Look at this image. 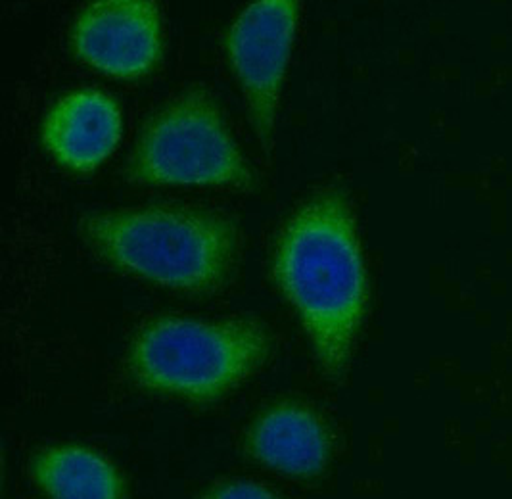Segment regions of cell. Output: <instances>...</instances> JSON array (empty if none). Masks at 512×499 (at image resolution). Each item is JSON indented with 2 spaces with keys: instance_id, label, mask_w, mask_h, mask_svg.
<instances>
[{
  "instance_id": "cell-1",
  "label": "cell",
  "mask_w": 512,
  "mask_h": 499,
  "mask_svg": "<svg viewBox=\"0 0 512 499\" xmlns=\"http://www.w3.org/2000/svg\"><path fill=\"white\" fill-rule=\"evenodd\" d=\"M273 277L326 379L342 381L369 304L367 267L344 192H315L288 217L275 246Z\"/></svg>"
},
{
  "instance_id": "cell-2",
  "label": "cell",
  "mask_w": 512,
  "mask_h": 499,
  "mask_svg": "<svg viewBox=\"0 0 512 499\" xmlns=\"http://www.w3.org/2000/svg\"><path fill=\"white\" fill-rule=\"evenodd\" d=\"M79 235L117 271L183 294L221 290L233 279L240 260V233L233 221L194 206L85 215Z\"/></svg>"
},
{
  "instance_id": "cell-3",
  "label": "cell",
  "mask_w": 512,
  "mask_h": 499,
  "mask_svg": "<svg viewBox=\"0 0 512 499\" xmlns=\"http://www.w3.org/2000/svg\"><path fill=\"white\" fill-rule=\"evenodd\" d=\"M271 350V333L256 319L163 315L133 336L127 373L150 394L213 404L256 375Z\"/></svg>"
},
{
  "instance_id": "cell-4",
  "label": "cell",
  "mask_w": 512,
  "mask_h": 499,
  "mask_svg": "<svg viewBox=\"0 0 512 499\" xmlns=\"http://www.w3.org/2000/svg\"><path fill=\"white\" fill-rule=\"evenodd\" d=\"M127 175L142 185H198L248 191L254 171L204 89L177 96L150 119L129 158Z\"/></svg>"
},
{
  "instance_id": "cell-5",
  "label": "cell",
  "mask_w": 512,
  "mask_h": 499,
  "mask_svg": "<svg viewBox=\"0 0 512 499\" xmlns=\"http://www.w3.org/2000/svg\"><path fill=\"white\" fill-rule=\"evenodd\" d=\"M298 16L300 8L294 0L254 2L240 12L225 37L234 77L246 98L257 139L265 148L273 144Z\"/></svg>"
},
{
  "instance_id": "cell-6",
  "label": "cell",
  "mask_w": 512,
  "mask_h": 499,
  "mask_svg": "<svg viewBox=\"0 0 512 499\" xmlns=\"http://www.w3.org/2000/svg\"><path fill=\"white\" fill-rule=\"evenodd\" d=\"M73 54L96 72L140 79L162 58V18L146 0H102L79 12L71 27Z\"/></svg>"
},
{
  "instance_id": "cell-7",
  "label": "cell",
  "mask_w": 512,
  "mask_h": 499,
  "mask_svg": "<svg viewBox=\"0 0 512 499\" xmlns=\"http://www.w3.org/2000/svg\"><path fill=\"white\" fill-rule=\"evenodd\" d=\"M244 452L280 475L315 480L325 475L334 442L325 419L313 407L286 400L252 421L244 436Z\"/></svg>"
},
{
  "instance_id": "cell-8",
  "label": "cell",
  "mask_w": 512,
  "mask_h": 499,
  "mask_svg": "<svg viewBox=\"0 0 512 499\" xmlns=\"http://www.w3.org/2000/svg\"><path fill=\"white\" fill-rule=\"evenodd\" d=\"M123 131L114 98L81 89L54 102L43 121L41 143L56 164L75 173H91L117 148Z\"/></svg>"
},
{
  "instance_id": "cell-9",
  "label": "cell",
  "mask_w": 512,
  "mask_h": 499,
  "mask_svg": "<svg viewBox=\"0 0 512 499\" xmlns=\"http://www.w3.org/2000/svg\"><path fill=\"white\" fill-rule=\"evenodd\" d=\"M31 482L50 499H127V480L116 465L87 446H48L27 465Z\"/></svg>"
},
{
  "instance_id": "cell-10",
  "label": "cell",
  "mask_w": 512,
  "mask_h": 499,
  "mask_svg": "<svg viewBox=\"0 0 512 499\" xmlns=\"http://www.w3.org/2000/svg\"><path fill=\"white\" fill-rule=\"evenodd\" d=\"M196 499H282L275 490L269 486L256 482V480H246V478H234V480H225L215 486L208 488L204 494H200Z\"/></svg>"
}]
</instances>
